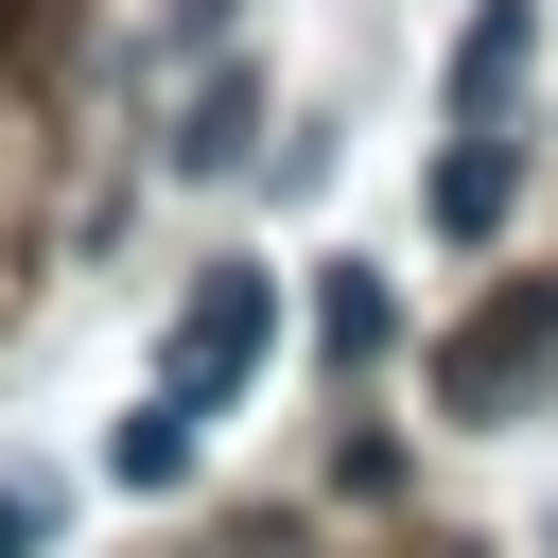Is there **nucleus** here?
I'll return each mask as SVG.
<instances>
[{"instance_id": "obj_1", "label": "nucleus", "mask_w": 558, "mask_h": 558, "mask_svg": "<svg viewBox=\"0 0 558 558\" xmlns=\"http://www.w3.org/2000/svg\"><path fill=\"white\" fill-rule=\"evenodd\" d=\"M541 384H558V279H506V296L436 349V401H453V418H523Z\"/></svg>"}, {"instance_id": "obj_2", "label": "nucleus", "mask_w": 558, "mask_h": 558, "mask_svg": "<svg viewBox=\"0 0 558 558\" xmlns=\"http://www.w3.org/2000/svg\"><path fill=\"white\" fill-rule=\"evenodd\" d=\"M262 349H279V262H209L174 296V401H244Z\"/></svg>"}, {"instance_id": "obj_3", "label": "nucleus", "mask_w": 558, "mask_h": 558, "mask_svg": "<svg viewBox=\"0 0 558 558\" xmlns=\"http://www.w3.org/2000/svg\"><path fill=\"white\" fill-rule=\"evenodd\" d=\"M523 70H541V0H488V17L453 35V105H471V122H506V105H523Z\"/></svg>"}, {"instance_id": "obj_4", "label": "nucleus", "mask_w": 558, "mask_h": 558, "mask_svg": "<svg viewBox=\"0 0 558 558\" xmlns=\"http://www.w3.org/2000/svg\"><path fill=\"white\" fill-rule=\"evenodd\" d=\"M506 209H523V157H506V122H471V140L436 157V227H453V244H506Z\"/></svg>"}, {"instance_id": "obj_5", "label": "nucleus", "mask_w": 558, "mask_h": 558, "mask_svg": "<svg viewBox=\"0 0 558 558\" xmlns=\"http://www.w3.org/2000/svg\"><path fill=\"white\" fill-rule=\"evenodd\" d=\"M314 349H331V384H349V366H384V349H401V296H384L366 262H331V279H314Z\"/></svg>"}, {"instance_id": "obj_6", "label": "nucleus", "mask_w": 558, "mask_h": 558, "mask_svg": "<svg viewBox=\"0 0 558 558\" xmlns=\"http://www.w3.org/2000/svg\"><path fill=\"white\" fill-rule=\"evenodd\" d=\"M244 140H262V70H244V52H209V87L174 105V157L209 174V157H244Z\"/></svg>"}, {"instance_id": "obj_7", "label": "nucleus", "mask_w": 558, "mask_h": 558, "mask_svg": "<svg viewBox=\"0 0 558 558\" xmlns=\"http://www.w3.org/2000/svg\"><path fill=\"white\" fill-rule=\"evenodd\" d=\"M192 418H209V401H174V384H157V401L105 436V471H122V488H192Z\"/></svg>"}, {"instance_id": "obj_8", "label": "nucleus", "mask_w": 558, "mask_h": 558, "mask_svg": "<svg viewBox=\"0 0 558 558\" xmlns=\"http://www.w3.org/2000/svg\"><path fill=\"white\" fill-rule=\"evenodd\" d=\"M52 541V488H0V558H35Z\"/></svg>"}, {"instance_id": "obj_9", "label": "nucleus", "mask_w": 558, "mask_h": 558, "mask_svg": "<svg viewBox=\"0 0 558 558\" xmlns=\"http://www.w3.org/2000/svg\"><path fill=\"white\" fill-rule=\"evenodd\" d=\"M0 35H17V0H0Z\"/></svg>"}]
</instances>
